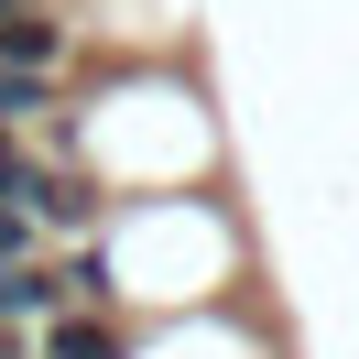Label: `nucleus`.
<instances>
[{
	"label": "nucleus",
	"instance_id": "obj_4",
	"mask_svg": "<svg viewBox=\"0 0 359 359\" xmlns=\"http://www.w3.org/2000/svg\"><path fill=\"white\" fill-rule=\"evenodd\" d=\"M22 153H33V142H22V131H0V185H11V163H22Z\"/></svg>",
	"mask_w": 359,
	"mask_h": 359
},
{
	"label": "nucleus",
	"instance_id": "obj_2",
	"mask_svg": "<svg viewBox=\"0 0 359 359\" xmlns=\"http://www.w3.org/2000/svg\"><path fill=\"white\" fill-rule=\"evenodd\" d=\"M55 109H66V98H55V76H22V66H0V131H22V142H33Z\"/></svg>",
	"mask_w": 359,
	"mask_h": 359
},
{
	"label": "nucleus",
	"instance_id": "obj_1",
	"mask_svg": "<svg viewBox=\"0 0 359 359\" xmlns=\"http://www.w3.org/2000/svg\"><path fill=\"white\" fill-rule=\"evenodd\" d=\"M66 55H76V33H66V11H55V0H11V11H0V66L66 76Z\"/></svg>",
	"mask_w": 359,
	"mask_h": 359
},
{
	"label": "nucleus",
	"instance_id": "obj_3",
	"mask_svg": "<svg viewBox=\"0 0 359 359\" xmlns=\"http://www.w3.org/2000/svg\"><path fill=\"white\" fill-rule=\"evenodd\" d=\"M0 262H44V229H33L11 196H0Z\"/></svg>",
	"mask_w": 359,
	"mask_h": 359
}]
</instances>
